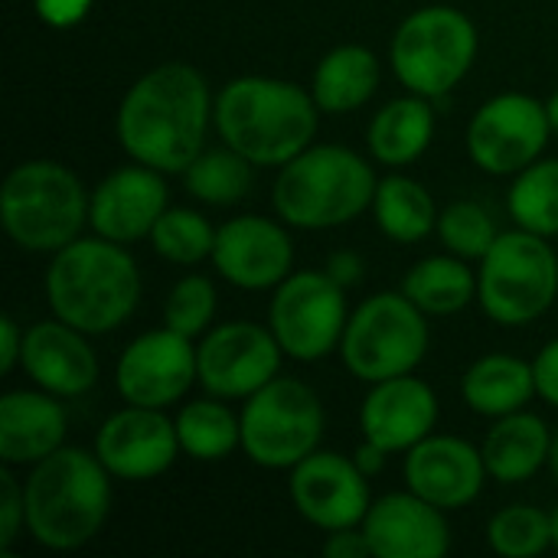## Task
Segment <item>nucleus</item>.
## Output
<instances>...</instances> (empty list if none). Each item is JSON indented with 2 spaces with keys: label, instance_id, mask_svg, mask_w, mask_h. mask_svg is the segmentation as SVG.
<instances>
[{
  "label": "nucleus",
  "instance_id": "dca6fc26",
  "mask_svg": "<svg viewBox=\"0 0 558 558\" xmlns=\"http://www.w3.org/2000/svg\"><path fill=\"white\" fill-rule=\"evenodd\" d=\"M177 422L160 415V409L128 405L114 412L95 435V454L111 477L150 481L170 471L180 454Z\"/></svg>",
  "mask_w": 558,
  "mask_h": 558
},
{
  "label": "nucleus",
  "instance_id": "a18cd8bd",
  "mask_svg": "<svg viewBox=\"0 0 558 558\" xmlns=\"http://www.w3.org/2000/svg\"><path fill=\"white\" fill-rule=\"evenodd\" d=\"M549 468H553V474H556L558 481V435L553 438V448H549Z\"/></svg>",
  "mask_w": 558,
  "mask_h": 558
},
{
  "label": "nucleus",
  "instance_id": "2f4dec72",
  "mask_svg": "<svg viewBox=\"0 0 558 558\" xmlns=\"http://www.w3.org/2000/svg\"><path fill=\"white\" fill-rule=\"evenodd\" d=\"M510 216L526 232L558 235V160H536L520 170L510 190Z\"/></svg>",
  "mask_w": 558,
  "mask_h": 558
},
{
  "label": "nucleus",
  "instance_id": "9b49d317",
  "mask_svg": "<svg viewBox=\"0 0 558 558\" xmlns=\"http://www.w3.org/2000/svg\"><path fill=\"white\" fill-rule=\"evenodd\" d=\"M271 333L291 360L314 363L330 356L347 330V298L327 271L288 275L271 301Z\"/></svg>",
  "mask_w": 558,
  "mask_h": 558
},
{
  "label": "nucleus",
  "instance_id": "4be33fe9",
  "mask_svg": "<svg viewBox=\"0 0 558 558\" xmlns=\"http://www.w3.org/2000/svg\"><path fill=\"white\" fill-rule=\"evenodd\" d=\"M23 369L52 396H82L98 379V360L82 330L65 320H43L23 337Z\"/></svg>",
  "mask_w": 558,
  "mask_h": 558
},
{
  "label": "nucleus",
  "instance_id": "a878e982",
  "mask_svg": "<svg viewBox=\"0 0 558 558\" xmlns=\"http://www.w3.org/2000/svg\"><path fill=\"white\" fill-rule=\"evenodd\" d=\"M379 88V59L366 46L330 49L314 72V101L320 111L347 114L363 108Z\"/></svg>",
  "mask_w": 558,
  "mask_h": 558
},
{
  "label": "nucleus",
  "instance_id": "c85d7f7f",
  "mask_svg": "<svg viewBox=\"0 0 558 558\" xmlns=\"http://www.w3.org/2000/svg\"><path fill=\"white\" fill-rule=\"evenodd\" d=\"M373 213L379 229L396 242H418L438 229V209L432 193L412 177H386L376 186Z\"/></svg>",
  "mask_w": 558,
  "mask_h": 558
},
{
  "label": "nucleus",
  "instance_id": "1a4fd4ad",
  "mask_svg": "<svg viewBox=\"0 0 558 558\" xmlns=\"http://www.w3.org/2000/svg\"><path fill=\"white\" fill-rule=\"evenodd\" d=\"M340 353L363 383H383L412 373L428 353L425 311L405 294H373L347 320Z\"/></svg>",
  "mask_w": 558,
  "mask_h": 558
},
{
  "label": "nucleus",
  "instance_id": "cd10ccee",
  "mask_svg": "<svg viewBox=\"0 0 558 558\" xmlns=\"http://www.w3.org/2000/svg\"><path fill=\"white\" fill-rule=\"evenodd\" d=\"M402 294L412 298L425 314L448 317L471 304V298L477 294V278L471 275L464 258L435 255L409 268V275L402 278Z\"/></svg>",
  "mask_w": 558,
  "mask_h": 558
},
{
  "label": "nucleus",
  "instance_id": "bb28decb",
  "mask_svg": "<svg viewBox=\"0 0 558 558\" xmlns=\"http://www.w3.org/2000/svg\"><path fill=\"white\" fill-rule=\"evenodd\" d=\"M435 137V111L425 95L389 101L369 124V150L379 163L405 167L418 160Z\"/></svg>",
  "mask_w": 558,
  "mask_h": 558
},
{
  "label": "nucleus",
  "instance_id": "393cba45",
  "mask_svg": "<svg viewBox=\"0 0 558 558\" xmlns=\"http://www.w3.org/2000/svg\"><path fill=\"white\" fill-rule=\"evenodd\" d=\"M464 402L487 418H504L520 412L539 389H536V369L533 363L510 356V353H490L481 356L461 383Z\"/></svg>",
  "mask_w": 558,
  "mask_h": 558
},
{
  "label": "nucleus",
  "instance_id": "a211bd4d",
  "mask_svg": "<svg viewBox=\"0 0 558 558\" xmlns=\"http://www.w3.org/2000/svg\"><path fill=\"white\" fill-rule=\"evenodd\" d=\"M484 451L454 435H428L405 458V484L441 510H461L484 490Z\"/></svg>",
  "mask_w": 558,
  "mask_h": 558
},
{
  "label": "nucleus",
  "instance_id": "c03bdc74",
  "mask_svg": "<svg viewBox=\"0 0 558 558\" xmlns=\"http://www.w3.org/2000/svg\"><path fill=\"white\" fill-rule=\"evenodd\" d=\"M546 111H549V124H553V131H558V88H556V95L546 101Z\"/></svg>",
  "mask_w": 558,
  "mask_h": 558
},
{
  "label": "nucleus",
  "instance_id": "58836bf2",
  "mask_svg": "<svg viewBox=\"0 0 558 558\" xmlns=\"http://www.w3.org/2000/svg\"><path fill=\"white\" fill-rule=\"evenodd\" d=\"M324 556L327 558H366L373 556V546L366 539L363 530L350 526V530H333L324 543Z\"/></svg>",
  "mask_w": 558,
  "mask_h": 558
},
{
  "label": "nucleus",
  "instance_id": "aec40b11",
  "mask_svg": "<svg viewBox=\"0 0 558 558\" xmlns=\"http://www.w3.org/2000/svg\"><path fill=\"white\" fill-rule=\"evenodd\" d=\"M438 422V399L428 383L412 373L373 383V392L363 402L360 428L363 438L392 451H409L432 435Z\"/></svg>",
  "mask_w": 558,
  "mask_h": 558
},
{
  "label": "nucleus",
  "instance_id": "4468645a",
  "mask_svg": "<svg viewBox=\"0 0 558 558\" xmlns=\"http://www.w3.org/2000/svg\"><path fill=\"white\" fill-rule=\"evenodd\" d=\"M114 383L128 405L167 409L180 402L193 383H199L196 347L170 327L141 333L121 353Z\"/></svg>",
  "mask_w": 558,
  "mask_h": 558
},
{
  "label": "nucleus",
  "instance_id": "39448f33",
  "mask_svg": "<svg viewBox=\"0 0 558 558\" xmlns=\"http://www.w3.org/2000/svg\"><path fill=\"white\" fill-rule=\"evenodd\" d=\"M366 160L337 144H311L291 157L275 180V209L294 229H333L353 222L376 199Z\"/></svg>",
  "mask_w": 558,
  "mask_h": 558
},
{
  "label": "nucleus",
  "instance_id": "79ce46f5",
  "mask_svg": "<svg viewBox=\"0 0 558 558\" xmlns=\"http://www.w3.org/2000/svg\"><path fill=\"white\" fill-rule=\"evenodd\" d=\"M327 275H330L337 284L350 288V284H356V281L363 278V262H360V255H353V252H337V255H330V262H327Z\"/></svg>",
  "mask_w": 558,
  "mask_h": 558
},
{
  "label": "nucleus",
  "instance_id": "c9c22d12",
  "mask_svg": "<svg viewBox=\"0 0 558 558\" xmlns=\"http://www.w3.org/2000/svg\"><path fill=\"white\" fill-rule=\"evenodd\" d=\"M213 314H216V288L203 275L180 278L163 304V324L190 340L206 330Z\"/></svg>",
  "mask_w": 558,
  "mask_h": 558
},
{
  "label": "nucleus",
  "instance_id": "f3484780",
  "mask_svg": "<svg viewBox=\"0 0 558 558\" xmlns=\"http://www.w3.org/2000/svg\"><path fill=\"white\" fill-rule=\"evenodd\" d=\"M213 262L229 284L245 291H265L288 278L294 245L278 222L262 216H239L216 229Z\"/></svg>",
  "mask_w": 558,
  "mask_h": 558
},
{
  "label": "nucleus",
  "instance_id": "f257e3e1",
  "mask_svg": "<svg viewBox=\"0 0 558 558\" xmlns=\"http://www.w3.org/2000/svg\"><path fill=\"white\" fill-rule=\"evenodd\" d=\"M209 128L206 78L186 62L144 72L121 98L114 131L124 154L160 173H183L199 154Z\"/></svg>",
  "mask_w": 558,
  "mask_h": 558
},
{
  "label": "nucleus",
  "instance_id": "2eb2a0df",
  "mask_svg": "<svg viewBox=\"0 0 558 558\" xmlns=\"http://www.w3.org/2000/svg\"><path fill=\"white\" fill-rule=\"evenodd\" d=\"M291 500L317 530H350L369 513V484L356 461L333 451H314L291 468Z\"/></svg>",
  "mask_w": 558,
  "mask_h": 558
},
{
  "label": "nucleus",
  "instance_id": "f8f14e48",
  "mask_svg": "<svg viewBox=\"0 0 558 558\" xmlns=\"http://www.w3.org/2000/svg\"><path fill=\"white\" fill-rule=\"evenodd\" d=\"M549 131L546 105L530 95L507 92L477 108L468 128V150L484 173L507 177L539 160Z\"/></svg>",
  "mask_w": 558,
  "mask_h": 558
},
{
  "label": "nucleus",
  "instance_id": "6e6552de",
  "mask_svg": "<svg viewBox=\"0 0 558 558\" xmlns=\"http://www.w3.org/2000/svg\"><path fill=\"white\" fill-rule=\"evenodd\" d=\"M389 56L409 92L441 98L471 72L477 59V26L454 7H422L402 20Z\"/></svg>",
  "mask_w": 558,
  "mask_h": 558
},
{
  "label": "nucleus",
  "instance_id": "0eeeda50",
  "mask_svg": "<svg viewBox=\"0 0 558 558\" xmlns=\"http://www.w3.org/2000/svg\"><path fill=\"white\" fill-rule=\"evenodd\" d=\"M556 294L558 258L546 235L500 232L481 258L477 298L484 314L504 327H526L553 307Z\"/></svg>",
  "mask_w": 558,
  "mask_h": 558
},
{
  "label": "nucleus",
  "instance_id": "ddd939ff",
  "mask_svg": "<svg viewBox=\"0 0 558 558\" xmlns=\"http://www.w3.org/2000/svg\"><path fill=\"white\" fill-rule=\"evenodd\" d=\"M281 343L271 330L235 320L209 330L196 347L199 386L216 399H248L281 369Z\"/></svg>",
  "mask_w": 558,
  "mask_h": 558
},
{
  "label": "nucleus",
  "instance_id": "37998d69",
  "mask_svg": "<svg viewBox=\"0 0 558 558\" xmlns=\"http://www.w3.org/2000/svg\"><path fill=\"white\" fill-rule=\"evenodd\" d=\"M386 458H389V451L386 448H379V445H373V441H363L360 448H356V468L366 474V477H373V474H379L383 468H386Z\"/></svg>",
  "mask_w": 558,
  "mask_h": 558
},
{
  "label": "nucleus",
  "instance_id": "7ed1b4c3",
  "mask_svg": "<svg viewBox=\"0 0 558 558\" xmlns=\"http://www.w3.org/2000/svg\"><path fill=\"white\" fill-rule=\"evenodd\" d=\"M46 301L52 314L82 333L118 330L141 301L134 258L111 239H75L52 252L46 271Z\"/></svg>",
  "mask_w": 558,
  "mask_h": 558
},
{
  "label": "nucleus",
  "instance_id": "e433bc0d",
  "mask_svg": "<svg viewBox=\"0 0 558 558\" xmlns=\"http://www.w3.org/2000/svg\"><path fill=\"white\" fill-rule=\"evenodd\" d=\"M0 549L7 553L13 546V539L20 536V526H26V494L16 484V477L3 468L0 471Z\"/></svg>",
  "mask_w": 558,
  "mask_h": 558
},
{
  "label": "nucleus",
  "instance_id": "423d86ee",
  "mask_svg": "<svg viewBox=\"0 0 558 558\" xmlns=\"http://www.w3.org/2000/svg\"><path fill=\"white\" fill-rule=\"evenodd\" d=\"M88 199L82 180L65 163L26 160L3 180V229L26 252H59L78 239L88 219Z\"/></svg>",
  "mask_w": 558,
  "mask_h": 558
},
{
  "label": "nucleus",
  "instance_id": "4c0bfd02",
  "mask_svg": "<svg viewBox=\"0 0 558 558\" xmlns=\"http://www.w3.org/2000/svg\"><path fill=\"white\" fill-rule=\"evenodd\" d=\"M95 0H33L36 16L52 29H69L88 16Z\"/></svg>",
  "mask_w": 558,
  "mask_h": 558
},
{
  "label": "nucleus",
  "instance_id": "c756f323",
  "mask_svg": "<svg viewBox=\"0 0 558 558\" xmlns=\"http://www.w3.org/2000/svg\"><path fill=\"white\" fill-rule=\"evenodd\" d=\"M177 435L180 448L193 461H222L242 445V418H235V412L213 396L183 405L177 415Z\"/></svg>",
  "mask_w": 558,
  "mask_h": 558
},
{
  "label": "nucleus",
  "instance_id": "a19ab883",
  "mask_svg": "<svg viewBox=\"0 0 558 558\" xmlns=\"http://www.w3.org/2000/svg\"><path fill=\"white\" fill-rule=\"evenodd\" d=\"M0 330H3V343H0V369H3V373H10L16 363H23V337H26V333H20V327H16V320H13V317H3V320H0Z\"/></svg>",
  "mask_w": 558,
  "mask_h": 558
},
{
  "label": "nucleus",
  "instance_id": "9d476101",
  "mask_svg": "<svg viewBox=\"0 0 558 558\" xmlns=\"http://www.w3.org/2000/svg\"><path fill=\"white\" fill-rule=\"evenodd\" d=\"M242 451L268 471L301 464L317 451L324 435V409L301 379L275 376L248 396L242 409Z\"/></svg>",
  "mask_w": 558,
  "mask_h": 558
},
{
  "label": "nucleus",
  "instance_id": "f704fd0d",
  "mask_svg": "<svg viewBox=\"0 0 558 558\" xmlns=\"http://www.w3.org/2000/svg\"><path fill=\"white\" fill-rule=\"evenodd\" d=\"M438 235L458 258H484L497 242V226L490 213L474 199H458L438 213Z\"/></svg>",
  "mask_w": 558,
  "mask_h": 558
},
{
  "label": "nucleus",
  "instance_id": "20e7f679",
  "mask_svg": "<svg viewBox=\"0 0 558 558\" xmlns=\"http://www.w3.org/2000/svg\"><path fill=\"white\" fill-rule=\"evenodd\" d=\"M23 494L29 536L56 553L92 543L108 520V468L82 448H59L33 464Z\"/></svg>",
  "mask_w": 558,
  "mask_h": 558
},
{
  "label": "nucleus",
  "instance_id": "b1692460",
  "mask_svg": "<svg viewBox=\"0 0 558 558\" xmlns=\"http://www.w3.org/2000/svg\"><path fill=\"white\" fill-rule=\"evenodd\" d=\"M549 448L553 438L546 422L520 409L513 415H504L490 428L481 451L490 477H497L500 484H523L549 461Z\"/></svg>",
  "mask_w": 558,
  "mask_h": 558
},
{
  "label": "nucleus",
  "instance_id": "f03ea898",
  "mask_svg": "<svg viewBox=\"0 0 558 558\" xmlns=\"http://www.w3.org/2000/svg\"><path fill=\"white\" fill-rule=\"evenodd\" d=\"M317 111L307 88L268 75L232 78L213 101L219 137L255 167H284L307 150L317 134Z\"/></svg>",
  "mask_w": 558,
  "mask_h": 558
},
{
  "label": "nucleus",
  "instance_id": "473e14b6",
  "mask_svg": "<svg viewBox=\"0 0 558 558\" xmlns=\"http://www.w3.org/2000/svg\"><path fill=\"white\" fill-rule=\"evenodd\" d=\"M150 245L160 258L173 265H196L203 258H213L216 229L196 209H163V216L150 229Z\"/></svg>",
  "mask_w": 558,
  "mask_h": 558
},
{
  "label": "nucleus",
  "instance_id": "49530a36",
  "mask_svg": "<svg viewBox=\"0 0 558 558\" xmlns=\"http://www.w3.org/2000/svg\"><path fill=\"white\" fill-rule=\"evenodd\" d=\"M553 533H556V536H553V546H556V553H558V507H556V513H553Z\"/></svg>",
  "mask_w": 558,
  "mask_h": 558
},
{
  "label": "nucleus",
  "instance_id": "6ab92c4d",
  "mask_svg": "<svg viewBox=\"0 0 558 558\" xmlns=\"http://www.w3.org/2000/svg\"><path fill=\"white\" fill-rule=\"evenodd\" d=\"M163 209H167V183L160 170L137 163L108 173L95 186L88 199V222L95 235L124 245L150 235Z\"/></svg>",
  "mask_w": 558,
  "mask_h": 558
},
{
  "label": "nucleus",
  "instance_id": "7c9ffc66",
  "mask_svg": "<svg viewBox=\"0 0 558 558\" xmlns=\"http://www.w3.org/2000/svg\"><path fill=\"white\" fill-rule=\"evenodd\" d=\"M252 160L239 150H203L186 170V190L209 206H232L252 190Z\"/></svg>",
  "mask_w": 558,
  "mask_h": 558
},
{
  "label": "nucleus",
  "instance_id": "5701e85b",
  "mask_svg": "<svg viewBox=\"0 0 558 558\" xmlns=\"http://www.w3.org/2000/svg\"><path fill=\"white\" fill-rule=\"evenodd\" d=\"M69 418L52 392H7L0 399V461L39 464L62 448Z\"/></svg>",
  "mask_w": 558,
  "mask_h": 558
},
{
  "label": "nucleus",
  "instance_id": "72a5a7b5",
  "mask_svg": "<svg viewBox=\"0 0 558 558\" xmlns=\"http://www.w3.org/2000/svg\"><path fill=\"white\" fill-rule=\"evenodd\" d=\"M553 517L539 507H507L487 523V543L497 556L533 558L553 546Z\"/></svg>",
  "mask_w": 558,
  "mask_h": 558
},
{
  "label": "nucleus",
  "instance_id": "ea45409f",
  "mask_svg": "<svg viewBox=\"0 0 558 558\" xmlns=\"http://www.w3.org/2000/svg\"><path fill=\"white\" fill-rule=\"evenodd\" d=\"M533 369H536V389H539V396L558 409V337L539 350V356L533 360Z\"/></svg>",
  "mask_w": 558,
  "mask_h": 558
},
{
  "label": "nucleus",
  "instance_id": "412c9836",
  "mask_svg": "<svg viewBox=\"0 0 558 558\" xmlns=\"http://www.w3.org/2000/svg\"><path fill=\"white\" fill-rule=\"evenodd\" d=\"M363 533L376 558H438L451 546L445 510L412 490L376 500L363 520Z\"/></svg>",
  "mask_w": 558,
  "mask_h": 558
}]
</instances>
